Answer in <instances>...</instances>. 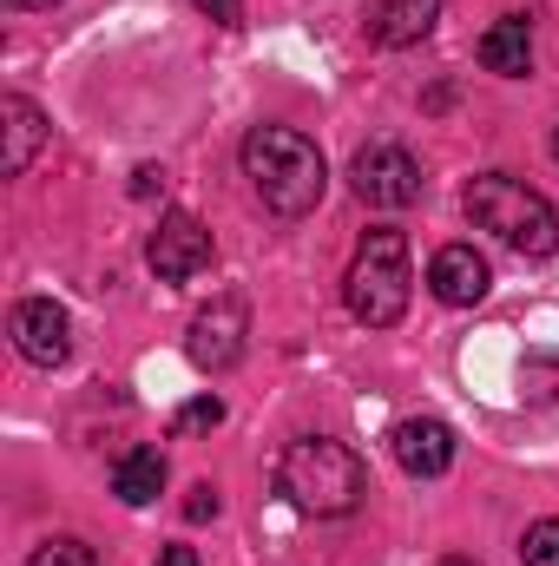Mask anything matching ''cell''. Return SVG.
I'll use <instances>...</instances> for the list:
<instances>
[{"instance_id": "6da1fadb", "label": "cell", "mask_w": 559, "mask_h": 566, "mask_svg": "<svg viewBox=\"0 0 559 566\" xmlns=\"http://www.w3.org/2000/svg\"><path fill=\"white\" fill-rule=\"evenodd\" d=\"M277 494L289 507L316 514V521H336V514H356L362 494H369V468L356 448L329 441V434H303L289 441L277 461Z\"/></svg>"}, {"instance_id": "7a4b0ae2", "label": "cell", "mask_w": 559, "mask_h": 566, "mask_svg": "<svg viewBox=\"0 0 559 566\" xmlns=\"http://www.w3.org/2000/svg\"><path fill=\"white\" fill-rule=\"evenodd\" d=\"M244 178L257 185V198L277 218H303V211H316V198L329 185V165H323L316 139H303L296 126H257L244 139Z\"/></svg>"}, {"instance_id": "3957f363", "label": "cell", "mask_w": 559, "mask_h": 566, "mask_svg": "<svg viewBox=\"0 0 559 566\" xmlns=\"http://www.w3.org/2000/svg\"><path fill=\"white\" fill-rule=\"evenodd\" d=\"M467 218L481 231H494L520 258H553L559 251V211L540 191H527L520 178H507V171H487V178L467 185Z\"/></svg>"}, {"instance_id": "277c9868", "label": "cell", "mask_w": 559, "mask_h": 566, "mask_svg": "<svg viewBox=\"0 0 559 566\" xmlns=\"http://www.w3.org/2000/svg\"><path fill=\"white\" fill-rule=\"evenodd\" d=\"M409 283H415V271H409V238H402V231H369V238L356 244L349 277H342L349 316L369 323V329L402 323V310H409Z\"/></svg>"}, {"instance_id": "5b68a950", "label": "cell", "mask_w": 559, "mask_h": 566, "mask_svg": "<svg viewBox=\"0 0 559 566\" xmlns=\"http://www.w3.org/2000/svg\"><path fill=\"white\" fill-rule=\"evenodd\" d=\"M356 198L362 205H382V211H402L421 198V165L409 145L395 139H376L356 151Z\"/></svg>"}, {"instance_id": "8992f818", "label": "cell", "mask_w": 559, "mask_h": 566, "mask_svg": "<svg viewBox=\"0 0 559 566\" xmlns=\"http://www.w3.org/2000/svg\"><path fill=\"white\" fill-rule=\"evenodd\" d=\"M145 264L165 283H184L198 271H211V231L191 218V211H171L151 238H145Z\"/></svg>"}, {"instance_id": "52a82bcc", "label": "cell", "mask_w": 559, "mask_h": 566, "mask_svg": "<svg viewBox=\"0 0 559 566\" xmlns=\"http://www.w3.org/2000/svg\"><path fill=\"white\" fill-rule=\"evenodd\" d=\"M244 336H251L244 296H218V303L198 310V323H191V363L218 376V369H231V363L244 356Z\"/></svg>"}, {"instance_id": "ba28073f", "label": "cell", "mask_w": 559, "mask_h": 566, "mask_svg": "<svg viewBox=\"0 0 559 566\" xmlns=\"http://www.w3.org/2000/svg\"><path fill=\"white\" fill-rule=\"evenodd\" d=\"M13 343H20V356H27V363L60 369V363H66V349H73V323H66V310H60V303L27 296V303H13Z\"/></svg>"}, {"instance_id": "9c48e42d", "label": "cell", "mask_w": 559, "mask_h": 566, "mask_svg": "<svg viewBox=\"0 0 559 566\" xmlns=\"http://www.w3.org/2000/svg\"><path fill=\"white\" fill-rule=\"evenodd\" d=\"M428 290H434L441 303L467 310V303H481V296L494 290V271H487V258H481L474 244H441L434 264H428Z\"/></svg>"}, {"instance_id": "30bf717a", "label": "cell", "mask_w": 559, "mask_h": 566, "mask_svg": "<svg viewBox=\"0 0 559 566\" xmlns=\"http://www.w3.org/2000/svg\"><path fill=\"white\" fill-rule=\"evenodd\" d=\"M389 448H395V461H402L409 474L434 481V474H447V461H454V428L434 422V416H415V422H395Z\"/></svg>"}, {"instance_id": "8fae6325", "label": "cell", "mask_w": 559, "mask_h": 566, "mask_svg": "<svg viewBox=\"0 0 559 566\" xmlns=\"http://www.w3.org/2000/svg\"><path fill=\"white\" fill-rule=\"evenodd\" d=\"M40 145H46V113H40L27 93H7V99H0V171L20 178Z\"/></svg>"}, {"instance_id": "7c38bea8", "label": "cell", "mask_w": 559, "mask_h": 566, "mask_svg": "<svg viewBox=\"0 0 559 566\" xmlns=\"http://www.w3.org/2000/svg\"><path fill=\"white\" fill-rule=\"evenodd\" d=\"M481 66L487 73H500V80H520L527 66H534V27L520 20V13H507V20H494L487 33H481Z\"/></svg>"}, {"instance_id": "4fadbf2b", "label": "cell", "mask_w": 559, "mask_h": 566, "mask_svg": "<svg viewBox=\"0 0 559 566\" xmlns=\"http://www.w3.org/2000/svg\"><path fill=\"white\" fill-rule=\"evenodd\" d=\"M434 20H441V0H376L369 33L382 46H421L434 33Z\"/></svg>"}, {"instance_id": "5bb4252c", "label": "cell", "mask_w": 559, "mask_h": 566, "mask_svg": "<svg viewBox=\"0 0 559 566\" xmlns=\"http://www.w3.org/2000/svg\"><path fill=\"white\" fill-rule=\"evenodd\" d=\"M158 488H165V454H158V448H133V454L113 468V494H119L126 507H151Z\"/></svg>"}, {"instance_id": "9a60e30c", "label": "cell", "mask_w": 559, "mask_h": 566, "mask_svg": "<svg viewBox=\"0 0 559 566\" xmlns=\"http://www.w3.org/2000/svg\"><path fill=\"white\" fill-rule=\"evenodd\" d=\"M520 560L527 566H559V521H534L520 534Z\"/></svg>"}, {"instance_id": "2e32d148", "label": "cell", "mask_w": 559, "mask_h": 566, "mask_svg": "<svg viewBox=\"0 0 559 566\" xmlns=\"http://www.w3.org/2000/svg\"><path fill=\"white\" fill-rule=\"evenodd\" d=\"M218 422H224V402H218V396H198V402H184V409L171 416L178 434H211Z\"/></svg>"}, {"instance_id": "e0dca14e", "label": "cell", "mask_w": 559, "mask_h": 566, "mask_svg": "<svg viewBox=\"0 0 559 566\" xmlns=\"http://www.w3.org/2000/svg\"><path fill=\"white\" fill-rule=\"evenodd\" d=\"M27 566H99V554L86 541H46V547H33Z\"/></svg>"}, {"instance_id": "ac0fdd59", "label": "cell", "mask_w": 559, "mask_h": 566, "mask_svg": "<svg viewBox=\"0 0 559 566\" xmlns=\"http://www.w3.org/2000/svg\"><path fill=\"white\" fill-rule=\"evenodd\" d=\"M184 521H218V488H211V481H198V488L184 494Z\"/></svg>"}, {"instance_id": "d6986e66", "label": "cell", "mask_w": 559, "mask_h": 566, "mask_svg": "<svg viewBox=\"0 0 559 566\" xmlns=\"http://www.w3.org/2000/svg\"><path fill=\"white\" fill-rule=\"evenodd\" d=\"M218 27H244V0H198Z\"/></svg>"}, {"instance_id": "ffe728a7", "label": "cell", "mask_w": 559, "mask_h": 566, "mask_svg": "<svg viewBox=\"0 0 559 566\" xmlns=\"http://www.w3.org/2000/svg\"><path fill=\"white\" fill-rule=\"evenodd\" d=\"M158 185H165V178H158V171H151V165H139V171H133V198H151V191H158Z\"/></svg>"}, {"instance_id": "44dd1931", "label": "cell", "mask_w": 559, "mask_h": 566, "mask_svg": "<svg viewBox=\"0 0 559 566\" xmlns=\"http://www.w3.org/2000/svg\"><path fill=\"white\" fill-rule=\"evenodd\" d=\"M158 566H198V554H191V547H165V554H158Z\"/></svg>"}, {"instance_id": "7402d4cb", "label": "cell", "mask_w": 559, "mask_h": 566, "mask_svg": "<svg viewBox=\"0 0 559 566\" xmlns=\"http://www.w3.org/2000/svg\"><path fill=\"white\" fill-rule=\"evenodd\" d=\"M7 7H60V0H7Z\"/></svg>"}, {"instance_id": "603a6c76", "label": "cell", "mask_w": 559, "mask_h": 566, "mask_svg": "<svg viewBox=\"0 0 559 566\" xmlns=\"http://www.w3.org/2000/svg\"><path fill=\"white\" fill-rule=\"evenodd\" d=\"M553 158H559V133H553Z\"/></svg>"}]
</instances>
